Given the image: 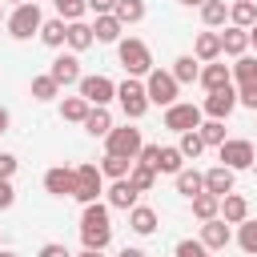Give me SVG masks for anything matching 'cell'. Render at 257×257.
I'll return each mask as SVG.
<instances>
[{
	"instance_id": "cell-28",
	"label": "cell",
	"mask_w": 257,
	"mask_h": 257,
	"mask_svg": "<svg viewBox=\"0 0 257 257\" xmlns=\"http://www.w3.org/2000/svg\"><path fill=\"white\" fill-rule=\"evenodd\" d=\"M173 181H177V193H181V197H189V201H193L197 193H205V177H201L197 169H181Z\"/></svg>"
},
{
	"instance_id": "cell-56",
	"label": "cell",
	"mask_w": 257,
	"mask_h": 257,
	"mask_svg": "<svg viewBox=\"0 0 257 257\" xmlns=\"http://www.w3.org/2000/svg\"><path fill=\"white\" fill-rule=\"evenodd\" d=\"M253 4H257V0H253Z\"/></svg>"
},
{
	"instance_id": "cell-6",
	"label": "cell",
	"mask_w": 257,
	"mask_h": 257,
	"mask_svg": "<svg viewBox=\"0 0 257 257\" xmlns=\"http://www.w3.org/2000/svg\"><path fill=\"white\" fill-rule=\"evenodd\" d=\"M116 100H120V112H124L128 120H141V116L149 112V96H145V80H137V76H128V80H120V84H116Z\"/></svg>"
},
{
	"instance_id": "cell-51",
	"label": "cell",
	"mask_w": 257,
	"mask_h": 257,
	"mask_svg": "<svg viewBox=\"0 0 257 257\" xmlns=\"http://www.w3.org/2000/svg\"><path fill=\"white\" fill-rule=\"evenodd\" d=\"M76 257H104V253H96V249H80Z\"/></svg>"
},
{
	"instance_id": "cell-41",
	"label": "cell",
	"mask_w": 257,
	"mask_h": 257,
	"mask_svg": "<svg viewBox=\"0 0 257 257\" xmlns=\"http://www.w3.org/2000/svg\"><path fill=\"white\" fill-rule=\"evenodd\" d=\"M52 4H56V16H60L64 24H72V20H80V16L88 12L84 0H52Z\"/></svg>"
},
{
	"instance_id": "cell-33",
	"label": "cell",
	"mask_w": 257,
	"mask_h": 257,
	"mask_svg": "<svg viewBox=\"0 0 257 257\" xmlns=\"http://www.w3.org/2000/svg\"><path fill=\"white\" fill-rule=\"evenodd\" d=\"M28 92H32V100H56V96H60V84H56L48 72H40V76H32Z\"/></svg>"
},
{
	"instance_id": "cell-40",
	"label": "cell",
	"mask_w": 257,
	"mask_h": 257,
	"mask_svg": "<svg viewBox=\"0 0 257 257\" xmlns=\"http://www.w3.org/2000/svg\"><path fill=\"white\" fill-rule=\"evenodd\" d=\"M177 153H181L185 161H197V157L205 153V141L197 137V128H193V133H181V141H177Z\"/></svg>"
},
{
	"instance_id": "cell-46",
	"label": "cell",
	"mask_w": 257,
	"mask_h": 257,
	"mask_svg": "<svg viewBox=\"0 0 257 257\" xmlns=\"http://www.w3.org/2000/svg\"><path fill=\"white\" fill-rule=\"evenodd\" d=\"M16 165H20V161H16L12 153H0V177H4V181H12V173H16Z\"/></svg>"
},
{
	"instance_id": "cell-36",
	"label": "cell",
	"mask_w": 257,
	"mask_h": 257,
	"mask_svg": "<svg viewBox=\"0 0 257 257\" xmlns=\"http://www.w3.org/2000/svg\"><path fill=\"white\" fill-rule=\"evenodd\" d=\"M96 169H100V177H108V181H120V177H128L133 161H124V157H112V153H104V161H100Z\"/></svg>"
},
{
	"instance_id": "cell-1",
	"label": "cell",
	"mask_w": 257,
	"mask_h": 257,
	"mask_svg": "<svg viewBox=\"0 0 257 257\" xmlns=\"http://www.w3.org/2000/svg\"><path fill=\"white\" fill-rule=\"evenodd\" d=\"M80 241H84V249H96V253L108 249V241H112L108 205H100V201L84 205V213H80Z\"/></svg>"
},
{
	"instance_id": "cell-50",
	"label": "cell",
	"mask_w": 257,
	"mask_h": 257,
	"mask_svg": "<svg viewBox=\"0 0 257 257\" xmlns=\"http://www.w3.org/2000/svg\"><path fill=\"white\" fill-rule=\"evenodd\" d=\"M177 4H185V8H201L205 0H177Z\"/></svg>"
},
{
	"instance_id": "cell-12",
	"label": "cell",
	"mask_w": 257,
	"mask_h": 257,
	"mask_svg": "<svg viewBox=\"0 0 257 257\" xmlns=\"http://www.w3.org/2000/svg\"><path fill=\"white\" fill-rule=\"evenodd\" d=\"M44 193L52 197H72L76 193V169L72 165H52L44 173Z\"/></svg>"
},
{
	"instance_id": "cell-5",
	"label": "cell",
	"mask_w": 257,
	"mask_h": 257,
	"mask_svg": "<svg viewBox=\"0 0 257 257\" xmlns=\"http://www.w3.org/2000/svg\"><path fill=\"white\" fill-rule=\"evenodd\" d=\"M76 96H84L92 108H108V104L116 100V84H112L108 76L92 72V76H80V80H76Z\"/></svg>"
},
{
	"instance_id": "cell-27",
	"label": "cell",
	"mask_w": 257,
	"mask_h": 257,
	"mask_svg": "<svg viewBox=\"0 0 257 257\" xmlns=\"http://www.w3.org/2000/svg\"><path fill=\"white\" fill-rule=\"evenodd\" d=\"M84 133H88V137H108V133H112V112H108V108H88Z\"/></svg>"
},
{
	"instance_id": "cell-38",
	"label": "cell",
	"mask_w": 257,
	"mask_h": 257,
	"mask_svg": "<svg viewBox=\"0 0 257 257\" xmlns=\"http://www.w3.org/2000/svg\"><path fill=\"white\" fill-rule=\"evenodd\" d=\"M128 185H133L137 193H153V185H157V173L133 161V169H128Z\"/></svg>"
},
{
	"instance_id": "cell-45",
	"label": "cell",
	"mask_w": 257,
	"mask_h": 257,
	"mask_svg": "<svg viewBox=\"0 0 257 257\" xmlns=\"http://www.w3.org/2000/svg\"><path fill=\"white\" fill-rule=\"evenodd\" d=\"M12 205H16V189H12V181L0 177V209H12Z\"/></svg>"
},
{
	"instance_id": "cell-31",
	"label": "cell",
	"mask_w": 257,
	"mask_h": 257,
	"mask_svg": "<svg viewBox=\"0 0 257 257\" xmlns=\"http://www.w3.org/2000/svg\"><path fill=\"white\" fill-rule=\"evenodd\" d=\"M193 217L205 225V221H213V217H221V201L213 197V193H197L193 197Z\"/></svg>"
},
{
	"instance_id": "cell-32",
	"label": "cell",
	"mask_w": 257,
	"mask_h": 257,
	"mask_svg": "<svg viewBox=\"0 0 257 257\" xmlns=\"http://www.w3.org/2000/svg\"><path fill=\"white\" fill-rule=\"evenodd\" d=\"M64 32H68V24H64L60 16H52V20L40 24V40H44L48 48H64Z\"/></svg>"
},
{
	"instance_id": "cell-7",
	"label": "cell",
	"mask_w": 257,
	"mask_h": 257,
	"mask_svg": "<svg viewBox=\"0 0 257 257\" xmlns=\"http://www.w3.org/2000/svg\"><path fill=\"white\" fill-rule=\"evenodd\" d=\"M161 120H165V128H169V133H177V137H181V133L201 128V120H205V116H201V104H193V100H177V104H169V108H165V116H161Z\"/></svg>"
},
{
	"instance_id": "cell-47",
	"label": "cell",
	"mask_w": 257,
	"mask_h": 257,
	"mask_svg": "<svg viewBox=\"0 0 257 257\" xmlns=\"http://www.w3.org/2000/svg\"><path fill=\"white\" fill-rule=\"evenodd\" d=\"M88 4V12H96V16H108L112 8H116V0H84Z\"/></svg>"
},
{
	"instance_id": "cell-2",
	"label": "cell",
	"mask_w": 257,
	"mask_h": 257,
	"mask_svg": "<svg viewBox=\"0 0 257 257\" xmlns=\"http://www.w3.org/2000/svg\"><path fill=\"white\" fill-rule=\"evenodd\" d=\"M40 24H44V12H40L36 4H16V8L4 16V28H8L12 40H32V36H40Z\"/></svg>"
},
{
	"instance_id": "cell-48",
	"label": "cell",
	"mask_w": 257,
	"mask_h": 257,
	"mask_svg": "<svg viewBox=\"0 0 257 257\" xmlns=\"http://www.w3.org/2000/svg\"><path fill=\"white\" fill-rule=\"evenodd\" d=\"M8 124H12V116H8V108H4V104H0V137H4V133H8Z\"/></svg>"
},
{
	"instance_id": "cell-13",
	"label": "cell",
	"mask_w": 257,
	"mask_h": 257,
	"mask_svg": "<svg viewBox=\"0 0 257 257\" xmlns=\"http://www.w3.org/2000/svg\"><path fill=\"white\" fill-rule=\"evenodd\" d=\"M48 76H52L60 88L76 84V80H80V60H76V52H60V56L48 64Z\"/></svg>"
},
{
	"instance_id": "cell-54",
	"label": "cell",
	"mask_w": 257,
	"mask_h": 257,
	"mask_svg": "<svg viewBox=\"0 0 257 257\" xmlns=\"http://www.w3.org/2000/svg\"><path fill=\"white\" fill-rule=\"evenodd\" d=\"M0 20H4V4H0Z\"/></svg>"
},
{
	"instance_id": "cell-34",
	"label": "cell",
	"mask_w": 257,
	"mask_h": 257,
	"mask_svg": "<svg viewBox=\"0 0 257 257\" xmlns=\"http://www.w3.org/2000/svg\"><path fill=\"white\" fill-rule=\"evenodd\" d=\"M88 108H92V104H88L84 96H64V100H60V116H64V120H72V124H84Z\"/></svg>"
},
{
	"instance_id": "cell-24",
	"label": "cell",
	"mask_w": 257,
	"mask_h": 257,
	"mask_svg": "<svg viewBox=\"0 0 257 257\" xmlns=\"http://www.w3.org/2000/svg\"><path fill=\"white\" fill-rule=\"evenodd\" d=\"M169 72H173V80H177V84H193V80L201 76V64H197V56H193V52H181V56L173 60V68H169Z\"/></svg>"
},
{
	"instance_id": "cell-23",
	"label": "cell",
	"mask_w": 257,
	"mask_h": 257,
	"mask_svg": "<svg viewBox=\"0 0 257 257\" xmlns=\"http://www.w3.org/2000/svg\"><path fill=\"white\" fill-rule=\"evenodd\" d=\"M64 44L72 48V52H84V48H92L96 40H92V24H84V20H72L68 24V32H64Z\"/></svg>"
},
{
	"instance_id": "cell-53",
	"label": "cell",
	"mask_w": 257,
	"mask_h": 257,
	"mask_svg": "<svg viewBox=\"0 0 257 257\" xmlns=\"http://www.w3.org/2000/svg\"><path fill=\"white\" fill-rule=\"evenodd\" d=\"M0 257H20V253H12V249H0Z\"/></svg>"
},
{
	"instance_id": "cell-42",
	"label": "cell",
	"mask_w": 257,
	"mask_h": 257,
	"mask_svg": "<svg viewBox=\"0 0 257 257\" xmlns=\"http://www.w3.org/2000/svg\"><path fill=\"white\" fill-rule=\"evenodd\" d=\"M173 257H213L201 241H193V237H185V241H177V249H173Z\"/></svg>"
},
{
	"instance_id": "cell-8",
	"label": "cell",
	"mask_w": 257,
	"mask_h": 257,
	"mask_svg": "<svg viewBox=\"0 0 257 257\" xmlns=\"http://www.w3.org/2000/svg\"><path fill=\"white\" fill-rule=\"evenodd\" d=\"M141 145H145V137H141V128H133V124H120V128L112 124V133L104 137V153L124 157V161H137Z\"/></svg>"
},
{
	"instance_id": "cell-30",
	"label": "cell",
	"mask_w": 257,
	"mask_h": 257,
	"mask_svg": "<svg viewBox=\"0 0 257 257\" xmlns=\"http://www.w3.org/2000/svg\"><path fill=\"white\" fill-rule=\"evenodd\" d=\"M145 12H149V8H145V0H116V8H112V16H116L124 28H128V24H141V20H145Z\"/></svg>"
},
{
	"instance_id": "cell-29",
	"label": "cell",
	"mask_w": 257,
	"mask_h": 257,
	"mask_svg": "<svg viewBox=\"0 0 257 257\" xmlns=\"http://www.w3.org/2000/svg\"><path fill=\"white\" fill-rule=\"evenodd\" d=\"M201 20H205L209 32H213V28H225V20H229V4H225V0H205V4H201Z\"/></svg>"
},
{
	"instance_id": "cell-9",
	"label": "cell",
	"mask_w": 257,
	"mask_h": 257,
	"mask_svg": "<svg viewBox=\"0 0 257 257\" xmlns=\"http://www.w3.org/2000/svg\"><path fill=\"white\" fill-rule=\"evenodd\" d=\"M217 157H221V165L225 169H253V161H257V153H253V141H241V137H229L221 149H217Z\"/></svg>"
},
{
	"instance_id": "cell-25",
	"label": "cell",
	"mask_w": 257,
	"mask_h": 257,
	"mask_svg": "<svg viewBox=\"0 0 257 257\" xmlns=\"http://www.w3.org/2000/svg\"><path fill=\"white\" fill-rule=\"evenodd\" d=\"M185 169V157L177 153V145H161V153H157V165H153V173H169V177H177Z\"/></svg>"
},
{
	"instance_id": "cell-11",
	"label": "cell",
	"mask_w": 257,
	"mask_h": 257,
	"mask_svg": "<svg viewBox=\"0 0 257 257\" xmlns=\"http://www.w3.org/2000/svg\"><path fill=\"white\" fill-rule=\"evenodd\" d=\"M233 108H237V88H233V84H229V88H217V92H209V96L201 100V116H205V120H225Z\"/></svg>"
},
{
	"instance_id": "cell-16",
	"label": "cell",
	"mask_w": 257,
	"mask_h": 257,
	"mask_svg": "<svg viewBox=\"0 0 257 257\" xmlns=\"http://www.w3.org/2000/svg\"><path fill=\"white\" fill-rule=\"evenodd\" d=\"M197 84H201L205 92H217V88H229V84H233V76H229V64H225V60H213V64H201V76H197Z\"/></svg>"
},
{
	"instance_id": "cell-37",
	"label": "cell",
	"mask_w": 257,
	"mask_h": 257,
	"mask_svg": "<svg viewBox=\"0 0 257 257\" xmlns=\"http://www.w3.org/2000/svg\"><path fill=\"white\" fill-rule=\"evenodd\" d=\"M229 76L237 80V84H245V80H257V56H237L233 64H229Z\"/></svg>"
},
{
	"instance_id": "cell-52",
	"label": "cell",
	"mask_w": 257,
	"mask_h": 257,
	"mask_svg": "<svg viewBox=\"0 0 257 257\" xmlns=\"http://www.w3.org/2000/svg\"><path fill=\"white\" fill-rule=\"evenodd\" d=\"M249 44H253V48H257V24H253V28H249Z\"/></svg>"
},
{
	"instance_id": "cell-35",
	"label": "cell",
	"mask_w": 257,
	"mask_h": 257,
	"mask_svg": "<svg viewBox=\"0 0 257 257\" xmlns=\"http://www.w3.org/2000/svg\"><path fill=\"white\" fill-rule=\"evenodd\" d=\"M197 137L205 141V149H221V145L229 141V137H225V120H201Z\"/></svg>"
},
{
	"instance_id": "cell-39",
	"label": "cell",
	"mask_w": 257,
	"mask_h": 257,
	"mask_svg": "<svg viewBox=\"0 0 257 257\" xmlns=\"http://www.w3.org/2000/svg\"><path fill=\"white\" fill-rule=\"evenodd\" d=\"M237 245H241L249 257H257V221H253V217H245V221L237 225Z\"/></svg>"
},
{
	"instance_id": "cell-21",
	"label": "cell",
	"mask_w": 257,
	"mask_h": 257,
	"mask_svg": "<svg viewBox=\"0 0 257 257\" xmlns=\"http://www.w3.org/2000/svg\"><path fill=\"white\" fill-rule=\"evenodd\" d=\"M245 217H249V201L241 193H225L221 197V221L225 225H241Z\"/></svg>"
},
{
	"instance_id": "cell-18",
	"label": "cell",
	"mask_w": 257,
	"mask_h": 257,
	"mask_svg": "<svg viewBox=\"0 0 257 257\" xmlns=\"http://www.w3.org/2000/svg\"><path fill=\"white\" fill-rule=\"evenodd\" d=\"M193 56H197V64H213V60H221V36L217 32H197V40H193Z\"/></svg>"
},
{
	"instance_id": "cell-22",
	"label": "cell",
	"mask_w": 257,
	"mask_h": 257,
	"mask_svg": "<svg viewBox=\"0 0 257 257\" xmlns=\"http://www.w3.org/2000/svg\"><path fill=\"white\" fill-rule=\"evenodd\" d=\"M120 32H124V24H120L112 12H108V16H96V24H92V40H96V44H116Z\"/></svg>"
},
{
	"instance_id": "cell-26",
	"label": "cell",
	"mask_w": 257,
	"mask_h": 257,
	"mask_svg": "<svg viewBox=\"0 0 257 257\" xmlns=\"http://www.w3.org/2000/svg\"><path fill=\"white\" fill-rule=\"evenodd\" d=\"M229 24L249 32V28L257 24V4H253V0H237V4H229Z\"/></svg>"
},
{
	"instance_id": "cell-10",
	"label": "cell",
	"mask_w": 257,
	"mask_h": 257,
	"mask_svg": "<svg viewBox=\"0 0 257 257\" xmlns=\"http://www.w3.org/2000/svg\"><path fill=\"white\" fill-rule=\"evenodd\" d=\"M100 193H104L100 169H96V165H76V193H72V201L92 205V201H100Z\"/></svg>"
},
{
	"instance_id": "cell-3",
	"label": "cell",
	"mask_w": 257,
	"mask_h": 257,
	"mask_svg": "<svg viewBox=\"0 0 257 257\" xmlns=\"http://www.w3.org/2000/svg\"><path fill=\"white\" fill-rule=\"evenodd\" d=\"M116 56H120V68L128 72V76H149L153 72V52H149V44L145 40H137V36H120L116 40Z\"/></svg>"
},
{
	"instance_id": "cell-17",
	"label": "cell",
	"mask_w": 257,
	"mask_h": 257,
	"mask_svg": "<svg viewBox=\"0 0 257 257\" xmlns=\"http://www.w3.org/2000/svg\"><path fill=\"white\" fill-rule=\"evenodd\" d=\"M157 225H161V217H157L153 205H133V209H128V229H133L137 237H153Z\"/></svg>"
},
{
	"instance_id": "cell-15",
	"label": "cell",
	"mask_w": 257,
	"mask_h": 257,
	"mask_svg": "<svg viewBox=\"0 0 257 257\" xmlns=\"http://www.w3.org/2000/svg\"><path fill=\"white\" fill-rule=\"evenodd\" d=\"M197 241H201L209 253H217V249H225V245L233 241V229H229L221 217H213V221H205V225H201V237H197Z\"/></svg>"
},
{
	"instance_id": "cell-55",
	"label": "cell",
	"mask_w": 257,
	"mask_h": 257,
	"mask_svg": "<svg viewBox=\"0 0 257 257\" xmlns=\"http://www.w3.org/2000/svg\"><path fill=\"white\" fill-rule=\"evenodd\" d=\"M28 4H36V0H28Z\"/></svg>"
},
{
	"instance_id": "cell-20",
	"label": "cell",
	"mask_w": 257,
	"mask_h": 257,
	"mask_svg": "<svg viewBox=\"0 0 257 257\" xmlns=\"http://www.w3.org/2000/svg\"><path fill=\"white\" fill-rule=\"evenodd\" d=\"M217 36H221V56H233V60H237V56L249 52V32H245V28H233V24H229V28L217 32Z\"/></svg>"
},
{
	"instance_id": "cell-44",
	"label": "cell",
	"mask_w": 257,
	"mask_h": 257,
	"mask_svg": "<svg viewBox=\"0 0 257 257\" xmlns=\"http://www.w3.org/2000/svg\"><path fill=\"white\" fill-rule=\"evenodd\" d=\"M36 257H72V253H68V245L48 241V245H40V253H36Z\"/></svg>"
},
{
	"instance_id": "cell-43",
	"label": "cell",
	"mask_w": 257,
	"mask_h": 257,
	"mask_svg": "<svg viewBox=\"0 0 257 257\" xmlns=\"http://www.w3.org/2000/svg\"><path fill=\"white\" fill-rule=\"evenodd\" d=\"M237 104H245L249 112H257V80H245V84H237Z\"/></svg>"
},
{
	"instance_id": "cell-4",
	"label": "cell",
	"mask_w": 257,
	"mask_h": 257,
	"mask_svg": "<svg viewBox=\"0 0 257 257\" xmlns=\"http://www.w3.org/2000/svg\"><path fill=\"white\" fill-rule=\"evenodd\" d=\"M177 92H181V84L173 80L169 68H153V72L145 76V96H149V104L169 108V104H177Z\"/></svg>"
},
{
	"instance_id": "cell-14",
	"label": "cell",
	"mask_w": 257,
	"mask_h": 257,
	"mask_svg": "<svg viewBox=\"0 0 257 257\" xmlns=\"http://www.w3.org/2000/svg\"><path fill=\"white\" fill-rule=\"evenodd\" d=\"M104 197H108V201H104L108 209H124V213H128L133 205H141V193H137V189L128 185V177H120V181H112V185L104 189Z\"/></svg>"
},
{
	"instance_id": "cell-19",
	"label": "cell",
	"mask_w": 257,
	"mask_h": 257,
	"mask_svg": "<svg viewBox=\"0 0 257 257\" xmlns=\"http://www.w3.org/2000/svg\"><path fill=\"white\" fill-rule=\"evenodd\" d=\"M201 177H205V193H213L217 201H221L225 193H233V169H225V165H213V169H205Z\"/></svg>"
},
{
	"instance_id": "cell-49",
	"label": "cell",
	"mask_w": 257,
	"mask_h": 257,
	"mask_svg": "<svg viewBox=\"0 0 257 257\" xmlns=\"http://www.w3.org/2000/svg\"><path fill=\"white\" fill-rule=\"evenodd\" d=\"M116 257H145V249H128V245H124V249H120Z\"/></svg>"
}]
</instances>
